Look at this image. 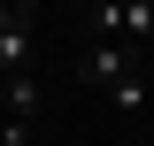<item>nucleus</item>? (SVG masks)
Listing matches in <instances>:
<instances>
[{"label": "nucleus", "instance_id": "obj_1", "mask_svg": "<svg viewBox=\"0 0 154 146\" xmlns=\"http://www.w3.org/2000/svg\"><path fill=\"white\" fill-rule=\"evenodd\" d=\"M85 23H93V38H154V0H93L85 8Z\"/></svg>", "mask_w": 154, "mask_h": 146}, {"label": "nucleus", "instance_id": "obj_2", "mask_svg": "<svg viewBox=\"0 0 154 146\" xmlns=\"http://www.w3.org/2000/svg\"><path fill=\"white\" fill-rule=\"evenodd\" d=\"M77 69H85V85H100V92L131 85V77H146V69H139V54H131V46H116V38H93Z\"/></svg>", "mask_w": 154, "mask_h": 146}, {"label": "nucleus", "instance_id": "obj_3", "mask_svg": "<svg viewBox=\"0 0 154 146\" xmlns=\"http://www.w3.org/2000/svg\"><path fill=\"white\" fill-rule=\"evenodd\" d=\"M31 16H16L8 31H0V77H31Z\"/></svg>", "mask_w": 154, "mask_h": 146}, {"label": "nucleus", "instance_id": "obj_4", "mask_svg": "<svg viewBox=\"0 0 154 146\" xmlns=\"http://www.w3.org/2000/svg\"><path fill=\"white\" fill-rule=\"evenodd\" d=\"M0 100H8V123H23V131L38 123V77H0Z\"/></svg>", "mask_w": 154, "mask_h": 146}, {"label": "nucleus", "instance_id": "obj_5", "mask_svg": "<svg viewBox=\"0 0 154 146\" xmlns=\"http://www.w3.org/2000/svg\"><path fill=\"white\" fill-rule=\"evenodd\" d=\"M146 100H154L146 77H131V85H116V92H108V108H116V115H146Z\"/></svg>", "mask_w": 154, "mask_h": 146}]
</instances>
